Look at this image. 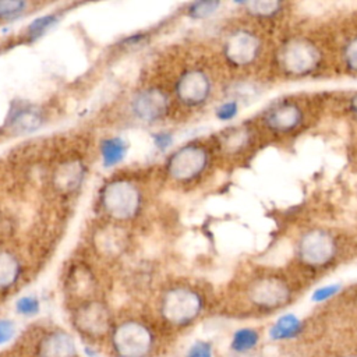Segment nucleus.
Segmentation results:
<instances>
[{"label":"nucleus","mask_w":357,"mask_h":357,"mask_svg":"<svg viewBox=\"0 0 357 357\" xmlns=\"http://www.w3.org/2000/svg\"><path fill=\"white\" fill-rule=\"evenodd\" d=\"M279 68L289 77L304 78L314 74L321 63L322 53L317 43L304 38L296 36L287 39L276 54Z\"/></svg>","instance_id":"obj_1"},{"label":"nucleus","mask_w":357,"mask_h":357,"mask_svg":"<svg viewBox=\"0 0 357 357\" xmlns=\"http://www.w3.org/2000/svg\"><path fill=\"white\" fill-rule=\"evenodd\" d=\"M209 148L199 141H192L181 145L169 156L166 162V172L172 180L188 184L202 177L209 167Z\"/></svg>","instance_id":"obj_2"},{"label":"nucleus","mask_w":357,"mask_h":357,"mask_svg":"<svg viewBox=\"0 0 357 357\" xmlns=\"http://www.w3.org/2000/svg\"><path fill=\"white\" fill-rule=\"evenodd\" d=\"M204 310V298L190 286H173L160 300V314L170 325L185 326L194 322Z\"/></svg>","instance_id":"obj_3"},{"label":"nucleus","mask_w":357,"mask_h":357,"mask_svg":"<svg viewBox=\"0 0 357 357\" xmlns=\"http://www.w3.org/2000/svg\"><path fill=\"white\" fill-rule=\"evenodd\" d=\"M100 204L110 218L116 220H130L141 211L142 194L132 181L114 178L103 187Z\"/></svg>","instance_id":"obj_4"},{"label":"nucleus","mask_w":357,"mask_h":357,"mask_svg":"<svg viewBox=\"0 0 357 357\" xmlns=\"http://www.w3.org/2000/svg\"><path fill=\"white\" fill-rule=\"evenodd\" d=\"M339 243L333 234L324 229H311L301 234L296 245L298 261L311 269H325L335 262Z\"/></svg>","instance_id":"obj_5"},{"label":"nucleus","mask_w":357,"mask_h":357,"mask_svg":"<svg viewBox=\"0 0 357 357\" xmlns=\"http://www.w3.org/2000/svg\"><path fill=\"white\" fill-rule=\"evenodd\" d=\"M112 347L117 357H148L153 347V335L144 322L127 319L113 329Z\"/></svg>","instance_id":"obj_6"},{"label":"nucleus","mask_w":357,"mask_h":357,"mask_svg":"<svg viewBox=\"0 0 357 357\" xmlns=\"http://www.w3.org/2000/svg\"><path fill=\"white\" fill-rule=\"evenodd\" d=\"M262 46V38L248 28L230 31L222 43L226 61L236 68L252 66L261 57Z\"/></svg>","instance_id":"obj_7"},{"label":"nucleus","mask_w":357,"mask_h":357,"mask_svg":"<svg viewBox=\"0 0 357 357\" xmlns=\"http://www.w3.org/2000/svg\"><path fill=\"white\" fill-rule=\"evenodd\" d=\"M305 120L304 107L294 99H278L261 113L262 126L272 134L286 135L303 127Z\"/></svg>","instance_id":"obj_8"},{"label":"nucleus","mask_w":357,"mask_h":357,"mask_svg":"<svg viewBox=\"0 0 357 357\" xmlns=\"http://www.w3.org/2000/svg\"><path fill=\"white\" fill-rule=\"evenodd\" d=\"M212 92V77L202 67H187L183 70L174 84L177 100L187 107H199L205 105Z\"/></svg>","instance_id":"obj_9"},{"label":"nucleus","mask_w":357,"mask_h":357,"mask_svg":"<svg viewBox=\"0 0 357 357\" xmlns=\"http://www.w3.org/2000/svg\"><path fill=\"white\" fill-rule=\"evenodd\" d=\"M290 297L291 290L287 282L276 275L259 276L248 286V298L258 308H280L289 303Z\"/></svg>","instance_id":"obj_10"},{"label":"nucleus","mask_w":357,"mask_h":357,"mask_svg":"<svg viewBox=\"0 0 357 357\" xmlns=\"http://www.w3.org/2000/svg\"><path fill=\"white\" fill-rule=\"evenodd\" d=\"M170 107L167 93L159 88L151 86L138 91L131 100L132 114L142 123L152 124L166 117Z\"/></svg>","instance_id":"obj_11"},{"label":"nucleus","mask_w":357,"mask_h":357,"mask_svg":"<svg viewBox=\"0 0 357 357\" xmlns=\"http://www.w3.org/2000/svg\"><path fill=\"white\" fill-rule=\"evenodd\" d=\"M75 326L88 336H99L110 328V314L99 301H88L75 312Z\"/></svg>","instance_id":"obj_12"},{"label":"nucleus","mask_w":357,"mask_h":357,"mask_svg":"<svg viewBox=\"0 0 357 357\" xmlns=\"http://www.w3.org/2000/svg\"><path fill=\"white\" fill-rule=\"evenodd\" d=\"M77 346L74 337L64 331L47 333L39 344V357H75Z\"/></svg>","instance_id":"obj_13"},{"label":"nucleus","mask_w":357,"mask_h":357,"mask_svg":"<svg viewBox=\"0 0 357 357\" xmlns=\"http://www.w3.org/2000/svg\"><path fill=\"white\" fill-rule=\"evenodd\" d=\"M10 124L15 132H31L42 124V116L33 107L22 106L13 112Z\"/></svg>","instance_id":"obj_14"},{"label":"nucleus","mask_w":357,"mask_h":357,"mask_svg":"<svg viewBox=\"0 0 357 357\" xmlns=\"http://www.w3.org/2000/svg\"><path fill=\"white\" fill-rule=\"evenodd\" d=\"M303 329L300 318L294 314H284L279 317L269 329V336L273 340H286L296 337Z\"/></svg>","instance_id":"obj_15"},{"label":"nucleus","mask_w":357,"mask_h":357,"mask_svg":"<svg viewBox=\"0 0 357 357\" xmlns=\"http://www.w3.org/2000/svg\"><path fill=\"white\" fill-rule=\"evenodd\" d=\"M251 139V132L245 126H234L227 128L219 138L220 145L230 153L241 152Z\"/></svg>","instance_id":"obj_16"},{"label":"nucleus","mask_w":357,"mask_h":357,"mask_svg":"<svg viewBox=\"0 0 357 357\" xmlns=\"http://www.w3.org/2000/svg\"><path fill=\"white\" fill-rule=\"evenodd\" d=\"M82 173L84 169L79 162H67L56 172V185L64 191L75 190L82 180Z\"/></svg>","instance_id":"obj_17"},{"label":"nucleus","mask_w":357,"mask_h":357,"mask_svg":"<svg viewBox=\"0 0 357 357\" xmlns=\"http://www.w3.org/2000/svg\"><path fill=\"white\" fill-rule=\"evenodd\" d=\"M21 275V264L8 251H0V290L11 287Z\"/></svg>","instance_id":"obj_18"},{"label":"nucleus","mask_w":357,"mask_h":357,"mask_svg":"<svg viewBox=\"0 0 357 357\" xmlns=\"http://www.w3.org/2000/svg\"><path fill=\"white\" fill-rule=\"evenodd\" d=\"M127 153V144L120 137H110L100 142V156L106 167L120 163Z\"/></svg>","instance_id":"obj_19"},{"label":"nucleus","mask_w":357,"mask_h":357,"mask_svg":"<svg viewBox=\"0 0 357 357\" xmlns=\"http://www.w3.org/2000/svg\"><path fill=\"white\" fill-rule=\"evenodd\" d=\"M240 6L252 17L255 18H272L278 15L282 8L283 3L272 1V0H257V1H243Z\"/></svg>","instance_id":"obj_20"},{"label":"nucleus","mask_w":357,"mask_h":357,"mask_svg":"<svg viewBox=\"0 0 357 357\" xmlns=\"http://www.w3.org/2000/svg\"><path fill=\"white\" fill-rule=\"evenodd\" d=\"M259 340V335L252 328H241L234 332L231 339V349L237 353H247L252 350Z\"/></svg>","instance_id":"obj_21"},{"label":"nucleus","mask_w":357,"mask_h":357,"mask_svg":"<svg viewBox=\"0 0 357 357\" xmlns=\"http://www.w3.org/2000/svg\"><path fill=\"white\" fill-rule=\"evenodd\" d=\"M220 6H222L220 1H216V0L195 1L188 6L187 15L192 20H206L212 17L220 8Z\"/></svg>","instance_id":"obj_22"},{"label":"nucleus","mask_w":357,"mask_h":357,"mask_svg":"<svg viewBox=\"0 0 357 357\" xmlns=\"http://www.w3.org/2000/svg\"><path fill=\"white\" fill-rule=\"evenodd\" d=\"M238 112H240L238 102L236 99H227V100L219 103V106L215 109V116L219 121L230 123L238 116Z\"/></svg>","instance_id":"obj_23"},{"label":"nucleus","mask_w":357,"mask_h":357,"mask_svg":"<svg viewBox=\"0 0 357 357\" xmlns=\"http://www.w3.org/2000/svg\"><path fill=\"white\" fill-rule=\"evenodd\" d=\"M342 59L346 68L354 74H357V33L351 36L343 46Z\"/></svg>","instance_id":"obj_24"},{"label":"nucleus","mask_w":357,"mask_h":357,"mask_svg":"<svg viewBox=\"0 0 357 357\" xmlns=\"http://www.w3.org/2000/svg\"><path fill=\"white\" fill-rule=\"evenodd\" d=\"M57 21L56 15L53 14H47V15H42L36 20H33L29 26H28V35L31 36V39H35L40 35H43L54 22Z\"/></svg>","instance_id":"obj_25"},{"label":"nucleus","mask_w":357,"mask_h":357,"mask_svg":"<svg viewBox=\"0 0 357 357\" xmlns=\"http://www.w3.org/2000/svg\"><path fill=\"white\" fill-rule=\"evenodd\" d=\"M26 8V3L21 0L0 1V20H10L21 15Z\"/></svg>","instance_id":"obj_26"},{"label":"nucleus","mask_w":357,"mask_h":357,"mask_svg":"<svg viewBox=\"0 0 357 357\" xmlns=\"http://www.w3.org/2000/svg\"><path fill=\"white\" fill-rule=\"evenodd\" d=\"M40 308L39 300L33 296H24L21 298H18V301L15 303V310L18 314L25 315V317H31L38 314Z\"/></svg>","instance_id":"obj_27"},{"label":"nucleus","mask_w":357,"mask_h":357,"mask_svg":"<svg viewBox=\"0 0 357 357\" xmlns=\"http://www.w3.org/2000/svg\"><path fill=\"white\" fill-rule=\"evenodd\" d=\"M342 286L339 283H331V284H325V286H321L318 289L314 290L312 296H311V300L314 303H322V301H326L329 298H332L333 296H336L339 291H340Z\"/></svg>","instance_id":"obj_28"},{"label":"nucleus","mask_w":357,"mask_h":357,"mask_svg":"<svg viewBox=\"0 0 357 357\" xmlns=\"http://www.w3.org/2000/svg\"><path fill=\"white\" fill-rule=\"evenodd\" d=\"M185 357H212V346L209 342L197 340L191 344Z\"/></svg>","instance_id":"obj_29"},{"label":"nucleus","mask_w":357,"mask_h":357,"mask_svg":"<svg viewBox=\"0 0 357 357\" xmlns=\"http://www.w3.org/2000/svg\"><path fill=\"white\" fill-rule=\"evenodd\" d=\"M152 141L158 151L165 152L174 144V135L169 131H160V132H155L152 135Z\"/></svg>","instance_id":"obj_30"},{"label":"nucleus","mask_w":357,"mask_h":357,"mask_svg":"<svg viewBox=\"0 0 357 357\" xmlns=\"http://www.w3.org/2000/svg\"><path fill=\"white\" fill-rule=\"evenodd\" d=\"M15 333V326L14 322L10 319H0V344L7 343Z\"/></svg>","instance_id":"obj_31"},{"label":"nucleus","mask_w":357,"mask_h":357,"mask_svg":"<svg viewBox=\"0 0 357 357\" xmlns=\"http://www.w3.org/2000/svg\"><path fill=\"white\" fill-rule=\"evenodd\" d=\"M349 109L354 114V117L357 119V92L353 93L351 98L349 99Z\"/></svg>","instance_id":"obj_32"},{"label":"nucleus","mask_w":357,"mask_h":357,"mask_svg":"<svg viewBox=\"0 0 357 357\" xmlns=\"http://www.w3.org/2000/svg\"><path fill=\"white\" fill-rule=\"evenodd\" d=\"M346 357H357L356 354H353V356H346Z\"/></svg>","instance_id":"obj_33"}]
</instances>
